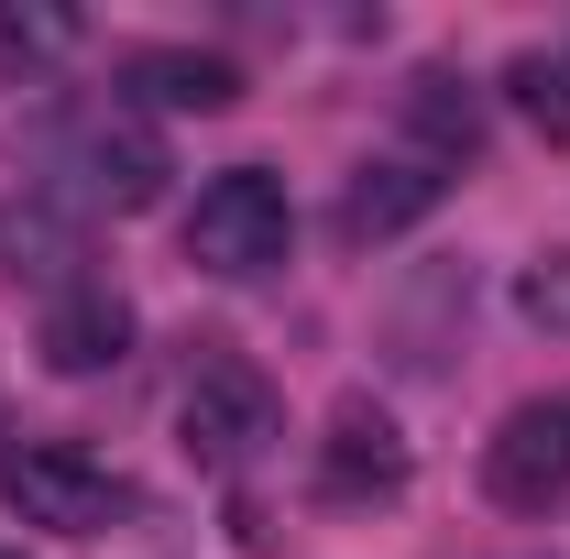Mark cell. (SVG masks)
Here are the masks:
<instances>
[{
	"label": "cell",
	"instance_id": "obj_1",
	"mask_svg": "<svg viewBox=\"0 0 570 559\" xmlns=\"http://www.w3.org/2000/svg\"><path fill=\"white\" fill-rule=\"evenodd\" d=\"M275 428H285V406H275V384H264V362H242V351H198V362H187V384H176V439H187L198 472L264 461Z\"/></svg>",
	"mask_w": 570,
	"mask_h": 559
},
{
	"label": "cell",
	"instance_id": "obj_2",
	"mask_svg": "<svg viewBox=\"0 0 570 559\" xmlns=\"http://www.w3.org/2000/svg\"><path fill=\"white\" fill-rule=\"evenodd\" d=\"M285 242H296V209H285V176H264V165H230V176H209L198 187V209H187V264L198 275H275Z\"/></svg>",
	"mask_w": 570,
	"mask_h": 559
},
{
	"label": "cell",
	"instance_id": "obj_3",
	"mask_svg": "<svg viewBox=\"0 0 570 559\" xmlns=\"http://www.w3.org/2000/svg\"><path fill=\"white\" fill-rule=\"evenodd\" d=\"M165 143L142 133V121H121V110H77L67 133H56V198L67 209H110V219H132L165 198Z\"/></svg>",
	"mask_w": 570,
	"mask_h": 559
},
{
	"label": "cell",
	"instance_id": "obj_4",
	"mask_svg": "<svg viewBox=\"0 0 570 559\" xmlns=\"http://www.w3.org/2000/svg\"><path fill=\"white\" fill-rule=\"evenodd\" d=\"M0 504L22 527H56V538H99L121 516V483L77 450V439H11L0 450Z\"/></svg>",
	"mask_w": 570,
	"mask_h": 559
},
{
	"label": "cell",
	"instance_id": "obj_5",
	"mask_svg": "<svg viewBox=\"0 0 570 559\" xmlns=\"http://www.w3.org/2000/svg\"><path fill=\"white\" fill-rule=\"evenodd\" d=\"M483 493H494L504 516H549L570 493V384L538 395V406H515V418L483 439Z\"/></svg>",
	"mask_w": 570,
	"mask_h": 559
},
{
	"label": "cell",
	"instance_id": "obj_6",
	"mask_svg": "<svg viewBox=\"0 0 570 559\" xmlns=\"http://www.w3.org/2000/svg\"><path fill=\"white\" fill-rule=\"evenodd\" d=\"M318 493L330 504H395L406 493V439H395V418L384 406H341L330 418V439H318Z\"/></svg>",
	"mask_w": 570,
	"mask_h": 559
},
{
	"label": "cell",
	"instance_id": "obj_7",
	"mask_svg": "<svg viewBox=\"0 0 570 559\" xmlns=\"http://www.w3.org/2000/svg\"><path fill=\"white\" fill-rule=\"evenodd\" d=\"M33 351H45L56 373H110V362L132 351V296H121V285H67V296L45 307V341Z\"/></svg>",
	"mask_w": 570,
	"mask_h": 559
},
{
	"label": "cell",
	"instance_id": "obj_8",
	"mask_svg": "<svg viewBox=\"0 0 570 559\" xmlns=\"http://www.w3.org/2000/svg\"><path fill=\"white\" fill-rule=\"evenodd\" d=\"M121 88L154 99V110H230L242 99V67L230 56H198V45H132L121 56Z\"/></svg>",
	"mask_w": 570,
	"mask_h": 559
},
{
	"label": "cell",
	"instance_id": "obj_9",
	"mask_svg": "<svg viewBox=\"0 0 570 559\" xmlns=\"http://www.w3.org/2000/svg\"><path fill=\"white\" fill-rule=\"evenodd\" d=\"M439 187H450V176H439L428 154H384V165H362V176H352L341 231H352V242H384V231H406V219L439 209Z\"/></svg>",
	"mask_w": 570,
	"mask_h": 559
},
{
	"label": "cell",
	"instance_id": "obj_10",
	"mask_svg": "<svg viewBox=\"0 0 570 559\" xmlns=\"http://www.w3.org/2000/svg\"><path fill=\"white\" fill-rule=\"evenodd\" d=\"M406 133H417V143H428V165L450 176V165L483 143V99H472L461 77H439V67H428L417 88H406Z\"/></svg>",
	"mask_w": 570,
	"mask_h": 559
},
{
	"label": "cell",
	"instance_id": "obj_11",
	"mask_svg": "<svg viewBox=\"0 0 570 559\" xmlns=\"http://www.w3.org/2000/svg\"><path fill=\"white\" fill-rule=\"evenodd\" d=\"M0 253H11V275H56V264H67L56 209H45V198H33V209H11V219H0Z\"/></svg>",
	"mask_w": 570,
	"mask_h": 559
},
{
	"label": "cell",
	"instance_id": "obj_12",
	"mask_svg": "<svg viewBox=\"0 0 570 559\" xmlns=\"http://www.w3.org/2000/svg\"><path fill=\"white\" fill-rule=\"evenodd\" d=\"M515 307H527V318H538V330H570V253H549V264H538V275L515 285Z\"/></svg>",
	"mask_w": 570,
	"mask_h": 559
},
{
	"label": "cell",
	"instance_id": "obj_13",
	"mask_svg": "<svg viewBox=\"0 0 570 559\" xmlns=\"http://www.w3.org/2000/svg\"><path fill=\"white\" fill-rule=\"evenodd\" d=\"M515 99H527L549 133H570V67H538V56H527V67H515Z\"/></svg>",
	"mask_w": 570,
	"mask_h": 559
},
{
	"label": "cell",
	"instance_id": "obj_14",
	"mask_svg": "<svg viewBox=\"0 0 570 559\" xmlns=\"http://www.w3.org/2000/svg\"><path fill=\"white\" fill-rule=\"evenodd\" d=\"M0 559H11V549H0Z\"/></svg>",
	"mask_w": 570,
	"mask_h": 559
}]
</instances>
